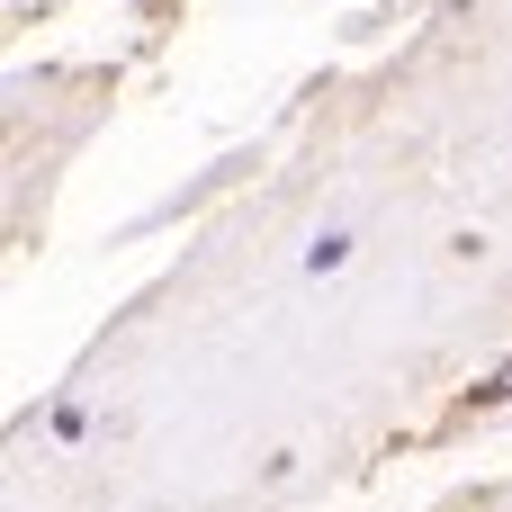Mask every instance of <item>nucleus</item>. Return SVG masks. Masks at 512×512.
<instances>
[{
	"instance_id": "1",
	"label": "nucleus",
	"mask_w": 512,
	"mask_h": 512,
	"mask_svg": "<svg viewBox=\"0 0 512 512\" xmlns=\"http://www.w3.org/2000/svg\"><path fill=\"white\" fill-rule=\"evenodd\" d=\"M342 261H351V243H342V234H324V243H306V270H315V279H324V270H342Z\"/></svg>"
}]
</instances>
